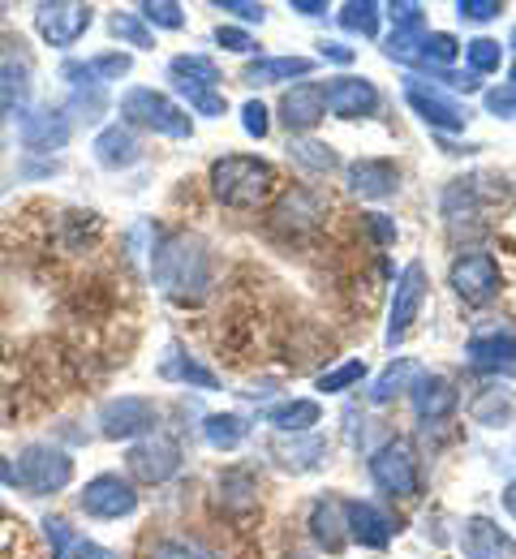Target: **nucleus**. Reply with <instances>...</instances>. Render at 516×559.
Segmentation results:
<instances>
[{
    "instance_id": "obj_15",
    "label": "nucleus",
    "mask_w": 516,
    "mask_h": 559,
    "mask_svg": "<svg viewBox=\"0 0 516 559\" xmlns=\"http://www.w3.org/2000/svg\"><path fill=\"white\" fill-rule=\"evenodd\" d=\"M323 91H327V112L340 121H362V117L379 112V86L370 78H353V73L327 78Z\"/></svg>"
},
{
    "instance_id": "obj_19",
    "label": "nucleus",
    "mask_w": 516,
    "mask_h": 559,
    "mask_svg": "<svg viewBox=\"0 0 516 559\" xmlns=\"http://www.w3.org/2000/svg\"><path fill=\"white\" fill-rule=\"evenodd\" d=\"M409 401H413V414L422 421H443L456 414L460 392H456V383H452L447 374L422 370V374L413 379V388H409Z\"/></svg>"
},
{
    "instance_id": "obj_10",
    "label": "nucleus",
    "mask_w": 516,
    "mask_h": 559,
    "mask_svg": "<svg viewBox=\"0 0 516 559\" xmlns=\"http://www.w3.org/2000/svg\"><path fill=\"white\" fill-rule=\"evenodd\" d=\"M155 426H159V405L151 396H112L99 405V435L112 443H121V439L139 443V439L155 435Z\"/></svg>"
},
{
    "instance_id": "obj_51",
    "label": "nucleus",
    "mask_w": 516,
    "mask_h": 559,
    "mask_svg": "<svg viewBox=\"0 0 516 559\" xmlns=\"http://www.w3.org/2000/svg\"><path fill=\"white\" fill-rule=\"evenodd\" d=\"M216 9H220V13H232L237 22H259V26H263V17H267V9L254 4V0H216Z\"/></svg>"
},
{
    "instance_id": "obj_12",
    "label": "nucleus",
    "mask_w": 516,
    "mask_h": 559,
    "mask_svg": "<svg viewBox=\"0 0 516 559\" xmlns=\"http://www.w3.org/2000/svg\"><path fill=\"white\" fill-rule=\"evenodd\" d=\"M77 508L91 516V521H121V516H134L139 512V490L130 478L121 474H95L82 495H77Z\"/></svg>"
},
{
    "instance_id": "obj_59",
    "label": "nucleus",
    "mask_w": 516,
    "mask_h": 559,
    "mask_svg": "<svg viewBox=\"0 0 516 559\" xmlns=\"http://www.w3.org/2000/svg\"><path fill=\"white\" fill-rule=\"evenodd\" d=\"M504 508H508V516L516 521V478L508 483V487H504Z\"/></svg>"
},
{
    "instance_id": "obj_41",
    "label": "nucleus",
    "mask_w": 516,
    "mask_h": 559,
    "mask_svg": "<svg viewBox=\"0 0 516 559\" xmlns=\"http://www.w3.org/2000/svg\"><path fill=\"white\" fill-rule=\"evenodd\" d=\"M172 91L190 104V112L194 117H224L228 112V99H224V91H207V86H185V82H172Z\"/></svg>"
},
{
    "instance_id": "obj_22",
    "label": "nucleus",
    "mask_w": 516,
    "mask_h": 559,
    "mask_svg": "<svg viewBox=\"0 0 516 559\" xmlns=\"http://www.w3.org/2000/svg\"><path fill=\"white\" fill-rule=\"evenodd\" d=\"M460 551H465V559H513L516 543L491 516H469L460 525Z\"/></svg>"
},
{
    "instance_id": "obj_44",
    "label": "nucleus",
    "mask_w": 516,
    "mask_h": 559,
    "mask_svg": "<svg viewBox=\"0 0 516 559\" xmlns=\"http://www.w3.org/2000/svg\"><path fill=\"white\" fill-rule=\"evenodd\" d=\"M139 17L147 26H159V31H181L185 26V9L177 0H147V4H139Z\"/></svg>"
},
{
    "instance_id": "obj_1",
    "label": "nucleus",
    "mask_w": 516,
    "mask_h": 559,
    "mask_svg": "<svg viewBox=\"0 0 516 559\" xmlns=\"http://www.w3.org/2000/svg\"><path fill=\"white\" fill-rule=\"evenodd\" d=\"M155 288L177 306H199L212 293V250L199 233H164L151 250Z\"/></svg>"
},
{
    "instance_id": "obj_9",
    "label": "nucleus",
    "mask_w": 516,
    "mask_h": 559,
    "mask_svg": "<svg viewBox=\"0 0 516 559\" xmlns=\"http://www.w3.org/2000/svg\"><path fill=\"white\" fill-rule=\"evenodd\" d=\"M327 211H332V203H327L323 190H314V186H289L272 203V228L289 233V237H310V233L323 228Z\"/></svg>"
},
{
    "instance_id": "obj_24",
    "label": "nucleus",
    "mask_w": 516,
    "mask_h": 559,
    "mask_svg": "<svg viewBox=\"0 0 516 559\" xmlns=\"http://www.w3.org/2000/svg\"><path fill=\"white\" fill-rule=\"evenodd\" d=\"M272 456L289 469V474H310V469H319L323 461H327V439L323 435H276V443H272Z\"/></svg>"
},
{
    "instance_id": "obj_17",
    "label": "nucleus",
    "mask_w": 516,
    "mask_h": 559,
    "mask_svg": "<svg viewBox=\"0 0 516 559\" xmlns=\"http://www.w3.org/2000/svg\"><path fill=\"white\" fill-rule=\"evenodd\" d=\"M327 117V91L323 82H297L280 99V121L289 134H310Z\"/></svg>"
},
{
    "instance_id": "obj_37",
    "label": "nucleus",
    "mask_w": 516,
    "mask_h": 559,
    "mask_svg": "<svg viewBox=\"0 0 516 559\" xmlns=\"http://www.w3.org/2000/svg\"><path fill=\"white\" fill-rule=\"evenodd\" d=\"M379 17H383V4H374V0H349V4H340V13H336V22H340L349 35H362V39H374V35H379Z\"/></svg>"
},
{
    "instance_id": "obj_11",
    "label": "nucleus",
    "mask_w": 516,
    "mask_h": 559,
    "mask_svg": "<svg viewBox=\"0 0 516 559\" xmlns=\"http://www.w3.org/2000/svg\"><path fill=\"white\" fill-rule=\"evenodd\" d=\"M427 288H431V276H427V267L422 263H409L400 276H396V288H392V310H387V349H396L405 336H409V328L418 323V314H422V306H427Z\"/></svg>"
},
{
    "instance_id": "obj_63",
    "label": "nucleus",
    "mask_w": 516,
    "mask_h": 559,
    "mask_svg": "<svg viewBox=\"0 0 516 559\" xmlns=\"http://www.w3.org/2000/svg\"><path fill=\"white\" fill-rule=\"evenodd\" d=\"M0 516H4V503H0Z\"/></svg>"
},
{
    "instance_id": "obj_42",
    "label": "nucleus",
    "mask_w": 516,
    "mask_h": 559,
    "mask_svg": "<svg viewBox=\"0 0 516 559\" xmlns=\"http://www.w3.org/2000/svg\"><path fill=\"white\" fill-rule=\"evenodd\" d=\"M362 379H367V361H358V357H353V361H340V366H332L327 374H319V383H314V388H319L323 396H340V392L358 388Z\"/></svg>"
},
{
    "instance_id": "obj_25",
    "label": "nucleus",
    "mask_w": 516,
    "mask_h": 559,
    "mask_svg": "<svg viewBox=\"0 0 516 559\" xmlns=\"http://www.w3.org/2000/svg\"><path fill=\"white\" fill-rule=\"evenodd\" d=\"M310 534H314V543L323 547V551H340L345 543H349V516H345V499H336V495H323L314 508H310Z\"/></svg>"
},
{
    "instance_id": "obj_14",
    "label": "nucleus",
    "mask_w": 516,
    "mask_h": 559,
    "mask_svg": "<svg viewBox=\"0 0 516 559\" xmlns=\"http://www.w3.org/2000/svg\"><path fill=\"white\" fill-rule=\"evenodd\" d=\"M91 22H95V9L91 4H77V0L35 4V31L52 48H74L77 39L91 31Z\"/></svg>"
},
{
    "instance_id": "obj_20",
    "label": "nucleus",
    "mask_w": 516,
    "mask_h": 559,
    "mask_svg": "<svg viewBox=\"0 0 516 559\" xmlns=\"http://www.w3.org/2000/svg\"><path fill=\"white\" fill-rule=\"evenodd\" d=\"M465 357H469V366H478V370L513 366L516 361V328H508V323L478 328V332L465 341Z\"/></svg>"
},
{
    "instance_id": "obj_28",
    "label": "nucleus",
    "mask_w": 516,
    "mask_h": 559,
    "mask_svg": "<svg viewBox=\"0 0 516 559\" xmlns=\"http://www.w3.org/2000/svg\"><path fill=\"white\" fill-rule=\"evenodd\" d=\"M443 219H447V228L452 233H460V224H478L482 219V199H478V181H447V190H443Z\"/></svg>"
},
{
    "instance_id": "obj_27",
    "label": "nucleus",
    "mask_w": 516,
    "mask_h": 559,
    "mask_svg": "<svg viewBox=\"0 0 516 559\" xmlns=\"http://www.w3.org/2000/svg\"><path fill=\"white\" fill-rule=\"evenodd\" d=\"M319 421H323V405L310 401V396L280 401V405L267 409V426H276V435H310Z\"/></svg>"
},
{
    "instance_id": "obj_36",
    "label": "nucleus",
    "mask_w": 516,
    "mask_h": 559,
    "mask_svg": "<svg viewBox=\"0 0 516 559\" xmlns=\"http://www.w3.org/2000/svg\"><path fill=\"white\" fill-rule=\"evenodd\" d=\"M516 409V396L508 388H487L473 405H469V418L478 421V426H508Z\"/></svg>"
},
{
    "instance_id": "obj_32",
    "label": "nucleus",
    "mask_w": 516,
    "mask_h": 559,
    "mask_svg": "<svg viewBox=\"0 0 516 559\" xmlns=\"http://www.w3.org/2000/svg\"><path fill=\"white\" fill-rule=\"evenodd\" d=\"M422 374V366L413 361V357H396L379 379H374V388H370V401L374 405H387V401H396L400 392H409L413 388V379Z\"/></svg>"
},
{
    "instance_id": "obj_13",
    "label": "nucleus",
    "mask_w": 516,
    "mask_h": 559,
    "mask_svg": "<svg viewBox=\"0 0 516 559\" xmlns=\"http://www.w3.org/2000/svg\"><path fill=\"white\" fill-rule=\"evenodd\" d=\"M74 134V121L65 108H52V104H39V108H22L17 112V142L31 151V155H48V151H61Z\"/></svg>"
},
{
    "instance_id": "obj_39",
    "label": "nucleus",
    "mask_w": 516,
    "mask_h": 559,
    "mask_svg": "<svg viewBox=\"0 0 516 559\" xmlns=\"http://www.w3.org/2000/svg\"><path fill=\"white\" fill-rule=\"evenodd\" d=\"M465 66H469V73H478V78L500 73V66H504V44L500 39H487V35L469 39L465 44Z\"/></svg>"
},
{
    "instance_id": "obj_45",
    "label": "nucleus",
    "mask_w": 516,
    "mask_h": 559,
    "mask_svg": "<svg viewBox=\"0 0 516 559\" xmlns=\"http://www.w3.org/2000/svg\"><path fill=\"white\" fill-rule=\"evenodd\" d=\"M86 66H91V73H95L99 82H121L125 73L134 70V57H130V52H99V57H91Z\"/></svg>"
},
{
    "instance_id": "obj_26",
    "label": "nucleus",
    "mask_w": 516,
    "mask_h": 559,
    "mask_svg": "<svg viewBox=\"0 0 516 559\" xmlns=\"http://www.w3.org/2000/svg\"><path fill=\"white\" fill-rule=\"evenodd\" d=\"M314 73V57H259L241 70L245 86H280L293 78H310Z\"/></svg>"
},
{
    "instance_id": "obj_54",
    "label": "nucleus",
    "mask_w": 516,
    "mask_h": 559,
    "mask_svg": "<svg viewBox=\"0 0 516 559\" xmlns=\"http://www.w3.org/2000/svg\"><path fill=\"white\" fill-rule=\"evenodd\" d=\"M362 224H367L370 233H374V241H379V246H392V241H396V224H392L387 215L370 211V215H362Z\"/></svg>"
},
{
    "instance_id": "obj_29",
    "label": "nucleus",
    "mask_w": 516,
    "mask_h": 559,
    "mask_svg": "<svg viewBox=\"0 0 516 559\" xmlns=\"http://www.w3.org/2000/svg\"><path fill=\"white\" fill-rule=\"evenodd\" d=\"M159 379H168V383H185V388H199V392H216V388H220V379H216L203 361H194L190 353H181L177 345H172L168 357L159 361Z\"/></svg>"
},
{
    "instance_id": "obj_49",
    "label": "nucleus",
    "mask_w": 516,
    "mask_h": 559,
    "mask_svg": "<svg viewBox=\"0 0 516 559\" xmlns=\"http://www.w3.org/2000/svg\"><path fill=\"white\" fill-rule=\"evenodd\" d=\"M216 44L228 48V52H241V57H250L259 44H254V35L250 31H241V26H232V22H220L216 26Z\"/></svg>"
},
{
    "instance_id": "obj_38",
    "label": "nucleus",
    "mask_w": 516,
    "mask_h": 559,
    "mask_svg": "<svg viewBox=\"0 0 516 559\" xmlns=\"http://www.w3.org/2000/svg\"><path fill=\"white\" fill-rule=\"evenodd\" d=\"M465 52V44L447 31H427V44H422V70H452V61Z\"/></svg>"
},
{
    "instance_id": "obj_5",
    "label": "nucleus",
    "mask_w": 516,
    "mask_h": 559,
    "mask_svg": "<svg viewBox=\"0 0 516 559\" xmlns=\"http://www.w3.org/2000/svg\"><path fill=\"white\" fill-rule=\"evenodd\" d=\"M370 483L383 490L387 499H413L422 490V465L418 452L405 439H387L374 456H370Z\"/></svg>"
},
{
    "instance_id": "obj_48",
    "label": "nucleus",
    "mask_w": 516,
    "mask_h": 559,
    "mask_svg": "<svg viewBox=\"0 0 516 559\" xmlns=\"http://www.w3.org/2000/svg\"><path fill=\"white\" fill-rule=\"evenodd\" d=\"M500 13H504V4H500V0H460V4H456V17H460V22H473V26L495 22Z\"/></svg>"
},
{
    "instance_id": "obj_3",
    "label": "nucleus",
    "mask_w": 516,
    "mask_h": 559,
    "mask_svg": "<svg viewBox=\"0 0 516 559\" xmlns=\"http://www.w3.org/2000/svg\"><path fill=\"white\" fill-rule=\"evenodd\" d=\"M121 117H125V126L151 130V134H159V139H190V134H194L190 112H185L172 95H164V91H155V86H130V91L121 95Z\"/></svg>"
},
{
    "instance_id": "obj_50",
    "label": "nucleus",
    "mask_w": 516,
    "mask_h": 559,
    "mask_svg": "<svg viewBox=\"0 0 516 559\" xmlns=\"http://www.w3.org/2000/svg\"><path fill=\"white\" fill-rule=\"evenodd\" d=\"M61 82H70V91H86V86H104L95 73H91V66L86 61H61Z\"/></svg>"
},
{
    "instance_id": "obj_47",
    "label": "nucleus",
    "mask_w": 516,
    "mask_h": 559,
    "mask_svg": "<svg viewBox=\"0 0 516 559\" xmlns=\"http://www.w3.org/2000/svg\"><path fill=\"white\" fill-rule=\"evenodd\" d=\"M147 559H207V551L199 543H185V538H159L147 551Z\"/></svg>"
},
{
    "instance_id": "obj_43",
    "label": "nucleus",
    "mask_w": 516,
    "mask_h": 559,
    "mask_svg": "<svg viewBox=\"0 0 516 559\" xmlns=\"http://www.w3.org/2000/svg\"><path fill=\"white\" fill-rule=\"evenodd\" d=\"M108 26H112V35H117L125 48H143V52L155 48V35H151V26L139 17V13H112Z\"/></svg>"
},
{
    "instance_id": "obj_61",
    "label": "nucleus",
    "mask_w": 516,
    "mask_h": 559,
    "mask_svg": "<svg viewBox=\"0 0 516 559\" xmlns=\"http://www.w3.org/2000/svg\"><path fill=\"white\" fill-rule=\"evenodd\" d=\"M508 48L516 52V26H513V35H508Z\"/></svg>"
},
{
    "instance_id": "obj_60",
    "label": "nucleus",
    "mask_w": 516,
    "mask_h": 559,
    "mask_svg": "<svg viewBox=\"0 0 516 559\" xmlns=\"http://www.w3.org/2000/svg\"><path fill=\"white\" fill-rule=\"evenodd\" d=\"M508 86H513V91H516V66H513V70H508Z\"/></svg>"
},
{
    "instance_id": "obj_35",
    "label": "nucleus",
    "mask_w": 516,
    "mask_h": 559,
    "mask_svg": "<svg viewBox=\"0 0 516 559\" xmlns=\"http://www.w3.org/2000/svg\"><path fill=\"white\" fill-rule=\"evenodd\" d=\"M422 44H427V26H396L383 39V57L396 66H422Z\"/></svg>"
},
{
    "instance_id": "obj_7",
    "label": "nucleus",
    "mask_w": 516,
    "mask_h": 559,
    "mask_svg": "<svg viewBox=\"0 0 516 559\" xmlns=\"http://www.w3.org/2000/svg\"><path fill=\"white\" fill-rule=\"evenodd\" d=\"M447 284H452V293L465 306H487V301L500 297L504 272H500L495 254H487V250H460L452 259V267H447Z\"/></svg>"
},
{
    "instance_id": "obj_6",
    "label": "nucleus",
    "mask_w": 516,
    "mask_h": 559,
    "mask_svg": "<svg viewBox=\"0 0 516 559\" xmlns=\"http://www.w3.org/2000/svg\"><path fill=\"white\" fill-rule=\"evenodd\" d=\"M181 465H185V448H181L172 435H164V430H155V435H147V439H139V443L125 452L130 483H147V487L172 483V478L181 474Z\"/></svg>"
},
{
    "instance_id": "obj_31",
    "label": "nucleus",
    "mask_w": 516,
    "mask_h": 559,
    "mask_svg": "<svg viewBox=\"0 0 516 559\" xmlns=\"http://www.w3.org/2000/svg\"><path fill=\"white\" fill-rule=\"evenodd\" d=\"M31 104V66L17 61V57H4L0 61V108L4 112H22Z\"/></svg>"
},
{
    "instance_id": "obj_55",
    "label": "nucleus",
    "mask_w": 516,
    "mask_h": 559,
    "mask_svg": "<svg viewBox=\"0 0 516 559\" xmlns=\"http://www.w3.org/2000/svg\"><path fill=\"white\" fill-rule=\"evenodd\" d=\"M487 112L516 121V91L513 86H508V91H491V95H487Z\"/></svg>"
},
{
    "instance_id": "obj_58",
    "label": "nucleus",
    "mask_w": 516,
    "mask_h": 559,
    "mask_svg": "<svg viewBox=\"0 0 516 559\" xmlns=\"http://www.w3.org/2000/svg\"><path fill=\"white\" fill-rule=\"evenodd\" d=\"M0 483H4V487H17V474H13V465H9L4 456H0Z\"/></svg>"
},
{
    "instance_id": "obj_52",
    "label": "nucleus",
    "mask_w": 516,
    "mask_h": 559,
    "mask_svg": "<svg viewBox=\"0 0 516 559\" xmlns=\"http://www.w3.org/2000/svg\"><path fill=\"white\" fill-rule=\"evenodd\" d=\"M387 9V17L396 22V26H427V17H422V4L418 0H400V4H383Z\"/></svg>"
},
{
    "instance_id": "obj_56",
    "label": "nucleus",
    "mask_w": 516,
    "mask_h": 559,
    "mask_svg": "<svg viewBox=\"0 0 516 559\" xmlns=\"http://www.w3.org/2000/svg\"><path fill=\"white\" fill-rule=\"evenodd\" d=\"M319 57L323 61H336V66H353V48H345L340 39H323L319 44Z\"/></svg>"
},
{
    "instance_id": "obj_34",
    "label": "nucleus",
    "mask_w": 516,
    "mask_h": 559,
    "mask_svg": "<svg viewBox=\"0 0 516 559\" xmlns=\"http://www.w3.org/2000/svg\"><path fill=\"white\" fill-rule=\"evenodd\" d=\"M289 159H293L297 168L314 173V177H327V173H336V168H340L336 151H332L327 142H319V139H293V142H289Z\"/></svg>"
},
{
    "instance_id": "obj_18",
    "label": "nucleus",
    "mask_w": 516,
    "mask_h": 559,
    "mask_svg": "<svg viewBox=\"0 0 516 559\" xmlns=\"http://www.w3.org/2000/svg\"><path fill=\"white\" fill-rule=\"evenodd\" d=\"M345 516H349V543H362L370 551H383L396 534L392 512L370 499H345Z\"/></svg>"
},
{
    "instance_id": "obj_53",
    "label": "nucleus",
    "mask_w": 516,
    "mask_h": 559,
    "mask_svg": "<svg viewBox=\"0 0 516 559\" xmlns=\"http://www.w3.org/2000/svg\"><path fill=\"white\" fill-rule=\"evenodd\" d=\"M61 559H121L117 551H108V547H99V543H86V538H74L70 543V551Z\"/></svg>"
},
{
    "instance_id": "obj_30",
    "label": "nucleus",
    "mask_w": 516,
    "mask_h": 559,
    "mask_svg": "<svg viewBox=\"0 0 516 559\" xmlns=\"http://www.w3.org/2000/svg\"><path fill=\"white\" fill-rule=\"evenodd\" d=\"M168 78H172V82H185V86H207V91H220V82H224L220 66H216L212 57H203V52H181V57H172V61H168Z\"/></svg>"
},
{
    "instance_id": "obj_8",
    "label": "nucleus",
    "mask_w": 516,
    "mask_h": 559,
    "mask_svg": "<svg viewBox=\"0 0 516 559\" xmlns=\"http://www.w3.org/2000/svg\"><path fill=\"white\" fill-rule=\"evenodd\" d=\"M405 104L440 134V139H447V134H460L469 121H473V112L460 104V99H452V95H443L440 86H431V82H422V78H405Z\"/></svg>"
},
{
    "instance_id": "obj_46",
    "label": "nucleus",
    "mask_w": 516,
    "mask_h": 559,
    "mask_svg": "<svg viewBox=\"0 0 516 559\" xmlns=\"http://www.w3.org/2000/svg\"><path fill=\"white\" fill-rule=\"evenodd\" d=\"M241 130H245L250 139L263 142L272 134V112H267L259 99H245V104H241Z\"/></svg>"
},
{
    "instance_id": "obj_62",
    "label": "nucleus",
    "mask_w": 516,
    "mask_h": 559,
    "mask_svg": "<svg viewBox=\"0 0 516 559\" xmlns=\"http://www.w3.org/2000/svg\"><path fill=\"white\" fill-rule=\"evenodd\" d=\"M4 117H9V112H4V108H0V130H4Z\"/></svg>"
},
{
    "instance_id": "obj_4",
    "label": "nucleus",
    "mask_w": 516,
    "mask_h": 559,
    "mask_svg": "<svg viewBox=\"0 0 516 559\" xmlns=\"http://www.w3.org/2000/svg\"><path fill=\"white\" fill-rule=\"evenodd\" d=\"M13 474H17V487L26 495L44 499V495H57V490H65L74 483V461L57 443H26L17 452Z\"/></svg>"
},
{
    "instance_id": "obj_33",
    "label": "nucleus",
    "mask_w": 516,
    "mask_h": 559,
    "mask_svg": "<svg viewBox=\"0 0 516 559\" xmlns=\"http://www.w3.org/2000/svg\"><path fill=\"white\" fill-rule=\"evenodd\" d=\"M203 439L216 452H237L250 439V421L241 418V414H212V418L203 421Z\"/></svg>"
},
{
    "instance_id": "obj_40",
    "label": "nucleus",
    "mask_w": 516,
    "mask_h": 559,
    "mask_svg": "<svg viewBox=\"0 0 516 559\" xmlns=\"http://www.w3.org/2000/svg\"><path fill=\"white\" fill-rule=\"evenodd\" d=\"M65 112H70V121H86V126L104 121V112H108V91H104V86L70 91V104H65Z\"/></svg>"
},
{
    "instance_id": "obj_23",
    "label": "nucleus",
    "mask_w": 516,
    "mask_h": 559,
    "mask_svg": "<svg viewBox=\"0 0 516 559\" xmlns=\"http://www.w3.org/2000/svg\"><path fill=\"white\" fill-rule=\"evenodd\" d=\"M259 474L250 465H232L216 478V503L228 516H250L259 512Z\"/></svg>"
},
{
    "instance_id": "obj_2",
    "label": "nucleus",
    "mask_w": 516,
    "mask_h": 559,
    "mask_svg": "<svg viewBox=\"0 0 516 559\" xmlns=\"http://www.w3.org/2000/svg\"><path fill=\"white\" fill-rule=\"evenodd\" d=\"M207 186L216 194V203L232 211H254L263 203H272L276 194V168L259 155H220L207 173Z\"/></svg>"
},
{
    "instance_id": "obj_16",
    "label": "nucleus",
    "mask_w": 516,
    "mask_h": 559,
    "mask_svg": "<svg viewBox=\"0 0 516 559\" xmlns=\"http://www.w3.org/2000/svg\"><path fill=\"white\" fill-rule=\"evenodd\" d=\"M345 186L362 203H383V199H392L400 190V168L392 159H383V155H367V159H353L345 168Z\"/></svg>"
},
{
    "instance_id": "obj_57",
    "label": "nucleus",
    "mask_w": 516,
    "mask_h": 559,
    "mask_svg": "<svg viewBox=\"0 0 516 559\" xmlns=\"http://www.w3.org/2000/svg\"><path fill=\"white\" fill-rule=\"evenodd\" d=\"M289 9L301 17H323L327 13V0H289Z\"/></svg>"
},
{
    "instance_id": "obj_21",
    "label": "nucleus",
    "mask_w": 516,
    "mask_h": 559,
    "mask_svg": "<svg viewBox=\"0 0 516 559\" xmlns=\"http://www.w3.org/2000/svg\"><path fill=\"white\" fill-rule=\"evenodd\" d=\"M95 159H99V168H108V173H125V168H134V164H143V142L139 134L130 130V126H104L99 134H95Z\"/></svg>"
}]
</instances>
